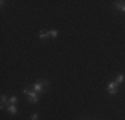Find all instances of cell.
Segmentation results:
<instances>
[{"label":"cell","instance_id":"cell-10","mask_svg":"<svg viewBox=\"0 0 125 120\" xmlns=\"http://www.w3.org/2000/svg\"><path fill=\"white\" fill-rule=\"evenodd\" d=\"M37 119H39L37 113H32V115H31V120H37Z\"/></svg>","mask_w":125,"mask_h":120},{"label":"cell","instance_id":"cell-7","mask_svg":"<svg viewBox=\"0 0 125 120\" xmlns=\"http://www.w3.org/2000/svg\"><path fill=\"white\" fill-rule=\"evenodd\" d=\"M37 36H39V39H45V37H48V36H49V34H48V32H45V31H40Z\"/></svg>","mask_w":125,"mask_h":120},{"label":"cell","instance_id":"cell-4","mask_svg":"<svg viewBox=\"0 0 125 120\" xmlns=\"http://www.w3.org/2000/svg\"><path fill=\"white\" fill-rule=\"evenodd\" d=\"M113 5H115L116 10H118V11H121L125 13V1H115Z\"/></svg>","mask_w":125,"mask_h":120},{"label":"cell","instance_id":"cell-2","mask_svg":"<svg viewBox=\"0 0 125 120\" xmlns=\"http://www.w3.org/2000/svg\"><path fill=\"white\" fill-rule=\"evenodd\" d=\"M29 88H32V91H35V92H37V94H43L44 91H45V85L43 84V82L41 80H39L37 83H35V84H32Z\"/></svg>","mask_w":125,"mask_h":120},{"label":"cell","instance_id":"cell-3","mask_svg":"<svg viewBox=\"0 0 125 120\" xmlns=\"http://www.w3.org/2000/svg\"><path fill=\"white\" fill-rule=\"evenodd\" d=\"M117 87H118V84L116 83V82H111V83L108 84V92L111 95L117 94Z\"/></svg>","mask_w":125,"mask_h":120},{"label":"cell","instance_id":"cell-5","mask_svg":"<svg viewBox=\"0 0 125 120\" xmlns=\"http://www.w3.org/2000/svg\"><path fill=\"white\" fill-rule=\"evenodd\" d=\"M7 111L10 113H12V115H16L17 113V108L15 104H7Z\"/></svg>","mask_w":125,"mask_h":120},{"label":"cell","instance_id":"cell-8","mask_svg":"<svg viewBox=\"0 0 125 120\" xmlns=\"http://www.w3.org/2000/svg\"><path fill=\"white\" fill-rule=\"evenodd\" d=\"M48 34H49L51 37H57L59 31H57V29H51V31H48Z\"/></svg>","mask_w":125,"mask_h":120},{"label":"cell","instance_id":"cell-6","mask_svg":"<svg viewBox=\"0 0 125 120\" xmlns=\"http://www.w3.org/2000/svg\"><path fill=\"white\" fill-rule=\"evenodd\" d=\"M124 80H125V76H124V75H117V76H116V79H115V82L116 83H117V84H121V83H123L124 82Z\"/></svg>","mask_w":125,"mask_h":120},{"label":"cell","instance_id":"cell-9","mask_svg":"<svg viewBox=\"0 0 125 120\" xmlns=\"http://www.w3.org/2000/svg\"><path fill=\"white\" fill-rule=\"evenodd\" d=\"M17 103V97L16 96H11L10 99H8V104H16Z\"/></svg>","mask_w":125,"mask_h":120},{"label":"cell","instance_id":"cell-1","mask_svg":"<svg viewBox=\"0 0 125 120\" xmlns=\"http://www.w3.org/2000/svg\"><path fill=\"white\" fill-rule=\"evenodd\" d=\"M23 94L27 95L28 101L31 104H35V103H37V101H39V94H37V92H35V91H32V89L24 88V89H23Z\"/></svg>","mask_w":125,"mask_h":120}]
</instances>
